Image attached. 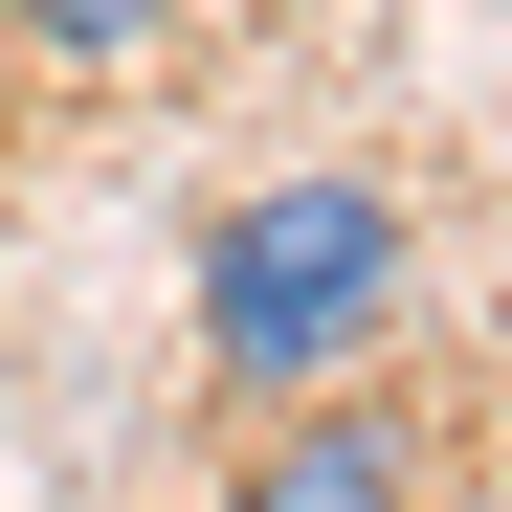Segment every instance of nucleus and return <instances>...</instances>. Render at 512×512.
I'll use <instances>...</instances> for the list:
<instances>
[{
	"instance_id": "obj_1",
	"label": "nucleus",
	"mask_w": 512,
	"mask_h": 512,
	"mask_svg": "<svg viewBox=\"0 0 512 512\" xmlns=\"http://www.w3.org/2000/svg\"><path fill=\"white\" fill-rule=\"evenodd\" d=\"M401 290H423V223H401V179H357V156H290V179H245V201L201 223V379H223V401L379 379Z\"/></svg>"
},
{
	"instance_id": "obj_2",
	"label": "nucleus",
	"mask_w": 512,
	"mask_h": 512,
	"mask_svg": "<svg viewBox=\"0 0 512 512\" xmlns=\"http://www.w3.org/2000/svg\"><path fill=\"white\" fill-rule=\"evenodd\" d=\"M223 512H423V423L379 379H312V401H245Z\"/></svg>"
},
{
	"instance_id": "obj_3",
	"label": "nucleus",
	"mask_w": 512,
	"mask_h": 512,
	"mask_svg": "<svg viewBox=\"0 0 512 512\" xmlns=\"http://www.w3.org/2000/svg\"><path fill=\"white\" fill-rule=\"evenodd\" d=\"M156 23H179V0H0V45H23V67H134Z\"/></svg>"
}]
</instances>
